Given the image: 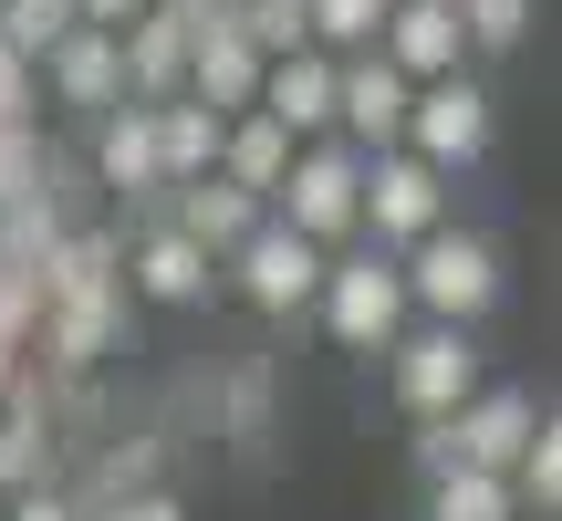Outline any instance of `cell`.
Listing matches in <instances>:
<instances>
[{
	"label": "cell",
	"mask_w": 562,
	"mask_h": 521,
	"mask_svg": "<svg viewBox=\"0 0 562 521\" xmlns=\"http://www.w3.org/2000/svg\"><path fill=\"white\" fill-rule=\"evenodd\" d=\"M396 271H406V313H427V323H490L510 302V251L480 220H459V209L427 241H406Z\"/></svg>",
	"instance_id": "obj_1"
},
{
	"label": "cell",
	"mask_w": 562,
	"mask_h": 521,
	"mask_svg": "<svg viewBox=\"0 0 562 521\" xmlns=\"http://www.w3.org/2000/svg\"><path fill=\"white\" fill-rule=\"evenodd\" d=\"M313 323L334 334V355H385V344L406 334V271H396V251H375V241L323 251Z\"/></svg>",
	"instance_id": "obj_2"
},
{
	"label": "cell",
	"mask_w": 562,
	"mask_h": 521,
	"mask_svg": "<svg viewBox=\"0 0 562 521\" xmlns=\"http://www.w3.org/2000/svg\"><path fill=\"white\" fill-rule=\"evenodd\" d=\"M396 146H417L438 178H469V167H490V146H501V95H490L480 74H427L417 95H406V136Z\"/></svg>",
	"instance_id": "obj_3"
},
{
	"label": "cell",
	"mask_w": 562,
	"mask_h": 521,
	"mask_svg": "<svg viewBox=\"0 0 562 521\" xmlns=\"http://www.w3.org/2000/svg\"><path fill=\"white\" fill-rule=\"evenodd\" d=\"M531 418H542L531 386H490L480 376L448 418H417V480L427 469H510V448L531 439Z\"/></svg>",
	"instance_id": "obj_4"
},
{
	"label": "cell",
	"mask_w": 562,
	"mask_h": 521,
	"mask_svg": "<svg viewBox=\"0 0 562 521\" xmlns=\"http://www.w3.org/2000/svg\"><path fill=\"white\" fill-rule=\"evenodd\" d=\"M480 376H490L480 323H427V313H406V334L385 344V397H396L406 418H448Z\"/></svg>",
	"instance_id": "obj_5"
},
{
	"label": "cell",
	"mask_w": 562,
	"mask_h": 521,
	"mask_svg": "<svg viewBox=\"0 0 562 521\" xmlns=\"http://www.w3.org/2000/svg\"><path fill=\"white\" fill-rule=\"evenodd\" d=\"M271 209L302 230V241L344 251V241H355V209H364V146H344V136H302L292 167H281V188H271Z\"/></svg>",
	"instance_id": "obj_6"
},
{
	"label": "cell",
	"mask_w": 562,
	"mask_h": 521,
	"mask_svg": "<svg viewBox=\"0 0 562 521\" xmlns=\"http://www.w3.org/2000/svg\"><path fill=\"white\" fill-rule=\"evenodd\" d=\"M220 281H229L261 323H302V313H313V292H323V241H302L281 209H261V230L220 260Z\"/></svg>",
	"instance_id": "obj_7"
},
{
	"label": "cell",
	"mask_w": 562,
	"mask_h": 521,
	"mask_svg": "<svg viewBox=\"0 0 562 521\" xmlns=\"http://www.w3.org/2000/svg\"><path fill=\"white\" fill-rule=\"evenodd\" d=\"M448 199H459V178H438L417 146H375V157H364V209H355V241L406 251V241H427V230L448 220Z\"/></svg>",
	"instance_id": "obj_8"
},
{
	"label": "cell",
	"mask_w": 562,
	"mask_h": 521,
	"mask_svg": "<svg viewBox=\"0 0 562 521\" xmlns=\"http://www.w3.org/2000/svg\"><path fill=\"white\" fill-rule=\"evenodd\" d=\"M261 63H271V53L229 21V0L188 11V84H178V95H199L209 115H240V104L261 95Z\"/></svg>",
	"instance_id": "obj_9"
},
{
	"label": "cell",
	"mask_w": 562,
	"mask_h": 521,
	"mask_svg": "<svg viewBox=\"0 0 562 521\" xmlns=\"http://www.w3.org/2000/svg\"><path fill=\"white\" fill-rule=\"evenodd\" d=\"M125 292H136V302H157V313H199V302L220 292V260H209V251H199V241H188V230L157 209V220L125 241Z\"/></svg>",
	"instance_id": "obj_10"
},
{
	"label": "cell",
	"mask_w": 562,
	"mask_h": 521,
	"mask_svg": "<svg viewBox=\"0 0 562 521\" xmlns=\"http://www.w3.org/2000/svg\"><path fill=\"white\" fill-rule=\"evenodd\" d=\"M406 95H417V84H406L375 42H364V53H334V136L344 146H364V157L396 146L406 136Z\"/></svg>",
	"instance_id": "obj_11"
},
{
	"label": "cell",
	"mask_w": 562,
	"mask_h": 521,
	"mask_svg": "<svg viewBox=\"0 0 562 521\" xmlns=\"http://www.w3.org/2000/svg\"><path fill=\"white\" fill-rule=\"evenodd\" d=\"M94 178L115 188L125 209H157V199H167V167H157V104L115 95V104L94 115Z\"/></svg>",
	"instance_id": "obj_12"
},
{
	"label": "cell",
	"mask_w": 562,
	"mask_h": 521,
	"mask_svg": "<svg viewBox=\"0 0 562 521\" xmlns=\"http://www.w3.org/2000/svg\"><path fill=\"white\" fill-rule=\"evenodd\" d=\"M42 74V104H63V115H104V104L125 95V63H115V32H94V21H74V32L53 42V53L32 63Z\"/></svg>",
	"instance_id": "obj_13"
},
{
	"label": "cell",
	"mask_w": 562,
	"mask_h": 521,
	"mask_svg": "<svg viewBox=\"0 0 562 521\" xmlns=\"http://www.w3.org/2000/svg\"><path fill=\"white\" fill-rule=\"evenodd\" d=\"M261 104L271 125H292V136H334V53L323 42H292V53L261 63Z\"/></svg>",
	"instance_id": "obj_14"
},
{
	"label": "cell",
	"mask_w": 562,
	"mask_h": 521,
	"mask_svg": "<svg viewBox=\"0 0 562 521\" xmlns=\"http://www.w3.org/2000/svg\"><path fill=\"white\" fill-rule=\"evenodd\" d=\"M375 53L396 63L406 84H427V74H459V63H469L459 0H396V11H385V32H375Z\"/></svg>",
	"instance_id": "obj_15"
},
{
	"label": "cell",
	"mask_w": 562,
	"mask_h": 521,
	"mask_svg": "<svg viewBox=\"0 0 562 521\" xmlns=\"http://www.w3.org/2000/svg\"><path fill=\"white\" fill-rule=\"evenodd\" d=\"M157 209H167V220H178V230H188V241H199L209 260H229V251L250 241V230H261V199H250L240 178H220V167H209V178H178Z\"/></svg>",
	"instance_id": "obj_16"
},
{
	"label": "cell",
	"mask_w": 562,
	"mask_h": 521,
	"mask_svg": "<svg viewBox=\"0 0 562 521\" xmlns=\"http://www.w3.org/2000/svg\"><path fill=\"white\" fill-rule=\"evenodd\" d=\"M32 334H42V355H53L63 376H83V365L115 355V334H125V292H53V302L32 313Z\"/></svg>",
	"instance_id": "obj_17"
},
{
	"label": "cell",
	"mask_w": 562,
	"mask_h": 521,
	"mask_svg": "<svg viewBox=\"0 0 562 521\" xmlns=\"http://www.w3.org/2000/svg\"><path fill=\"white\" fill-rule=\"evenodd\" d=\"M115 63H125V95H136V104L178 95V84H188V11L146 0V11H136V21L115 32Z\"/></svg>",
	"instance_id": "obj_18"
},
{
	"label": "cell",
	"mask_w": 562,
	"mask_h": 521,
	"mask_svg": "<svg viewBox=\"0 0 562 521\" xmlns=\"http://www.w3.org/2000/svg\"><path fill=\"white\" fill-rule=\"evenodd\" d=\"M292 146H302V136H292V125H271V115H261V104H240V115H229V125H220V178H240V188H250V199H261V209H271V188H281V167H292Z\"/></svg>",
	"instance_id": "obj_19"
},
{
	"label": "cell",
	"mask_w": 562,
	"mask_h": 521,
	"mask_svg": "<svg viewBox=\"0 0 562 521\" xmlns=\"http://www.w3.org/2000/svg\"><path fill=\"white\" fill-rule=\"evenodd\" d=\"M220 125H229V115H209L199 95H157V167H167V188L220 167Z\"/></svg>",
	"instance_id": "obj_20"
},
{
	"label": "cell",
	"mask_w": 562,
	"mask_h": 521,
	"mask_svg": "<svg viewBox=\"0 0 562 521\" xmlns=\"http://www.w3.org/2000/svg\"><path fill=\"white\" fill-rule=\"evenodd\" d=\"M417 521H531L510 469H427V511Z\"/></svg>",
	"instance_id": "obj_21"
},
{
	"label": "cell",
	"mask_w": 562,
	"mask_h": 521,
	"mask_svg": "<svg viewBox=\"0 0 562 521\" xmlns=\"http://www.w3.org/2000/svg\"><path fill=\"white\" fill-rule=\"evenodd\" d=\"M510 490H521L531 521H562V418H552V407L531 418V439L510 448Z\"/></svg>",
	"instance_id": "obj_22"
},
{
	"label": "cell",
	"mask_w": 562,
	"mask_h": 521,
	"mask_svg": "<svg viewBox=\"0 0 562 521\" xmlns=\"http://www.w3.org/2000/svg\"><path fill=\"white\" fill-rule=\"evenodd\" d=\"M42 459H53V448H42V418L21 407V386H11V397H0V490H32Z\"/></svg>",
	"instance_id": "obj_23"
},
{
	"label": "cell",
	"mask_w": 562,
	"mask_h": 521,
	"mask_svg": "<svg viewBox=\"0 0 562 521\" xmlns=\"http://www.w3.org/2000/svg\"><path fill=\"white\" fill-rule=\"evenodd\" d=\"M302 11H313V42H323V53H364V42L385 32L396 0H302Z\"/></svg>",
	"instance_id": "obj_24"
},
{
	"label": "cell",
	"mask_w": 562,
	"mask_h": 521,
	"mask_svg": "<svg viewBox=\"0 0 562 521\" xmlns=\"http://www.w3.org/2000/svg\"><path fill=\"white\" fill-rule=\"evenodd\" d=\"M32 188H53V146H42V125H0V209Z\"/></svg>",
	"instance_id": "obj_25"
},
{
	"label": "cell",
	"mask_w": 562,
	"mask_h": 521,
	"mask_svg": "<svg viewBox=\"0 0 562 521\" xmlns=\"http://www.w3.org/2000/svg\"><path fill=\"white\" fill-rule=\"evenodd\" d=\"M74 32V0H0V42H11V53H53V42Z\"/></svg>",
	"instance_id": "obj_26"
},
{
	"label": "cell",
	"mask_w": 562,
	"mask_h": 521,
	"mask_svg": "<svg viewBox=\"0 0 562 521\" xmlns=\"http://www.w3.org/2000/svg\"><path fill=\"white\" fill-rule=\"evenodd\" d=\"M459 32H469V53H521L531 0H459Z\"/></svg>",
	"instance_id": "obj_27"
},
{
	"label": "cell",
	"mask_w": 562,
	"mask_h": 521,
	"mask_svg": "<svg viewBox=\"0 0 562 521\" xmlns=\"http://www.w3.org/2000/svg\"><path fill=\"white\" fill-rule=\"evenodd\" d=\"M229 21H240L261 53H292V42H313V11H302V0H229Z\"/></svg>",
	"instance_id": "obj_28"
},
{
	"label": "cell",
	"mask_w": 562,
	"mask_h": 521,
	"mask_svg": "<svg viewBox=\"0 0 562 521\" xmlns=\"http://www.w3.org/2000/svg\"><path fill=\"white\" fill-rule=\"evenodd\" d=\"M0 125H42V74H32V53H11V42H0Z\"/></svg>",
	"instance_id": "obj_29"
},
{
	"label": "cell",
	"mask_w": 562,
	"mask_h": 521,
	"mask_svg": "<svg viewBox=\"0 0 562 521\" xmlns=\"http://www.w3.org/2000/svg\"><path fill=\"white\" fill-rule=\"evenodd\" d=\"M32 313H42V302H32V271H21V260L0 251V344H11V355L32 344Z\"/></svg>",
	"instance_id": "obj_30"
},
{
	"label": "cell",
	"mask_w": 562,
	"mask_h": 521,
	"mask_svg": "<svg viewBox=\"0 0 562 521\" xmlns=\"http://www.w3.org/2000/svg\"><path fill=\"white\" fill-rule=\"evenodd\" d=\"M0 521H83V511L63 501V490H42V480H32V490H11V501H0Z\"/></svg>",
	"instance_id": "obj_31"
},
{
	"label": "cell",
	"mask_w": 562,
	"mask_h": 521,
	"mask_svg": "<svg viewBox=\"0 0 562 521\" xmlns=\"http://www.w3.org/2000/svg\"><path fill=\"white\" fill-rule=\"evenodd\" d=\"M104 521H188L178 501H167V490H136V501H115V511H104Z\"/></svg>",
	"instance_id": "obj_32"
},
{
	"label": "cell",
	"mask_w": 562,
	"mask_h": 521,
	"mask_svg": "<svg viewBox=\"0 0 562 521\" xmlns=\"http://www.w3.org/2000/svg\"><path fill=\"white\" fill-rule=\"evenodd\" d=\"M136 11H146V0H74V21H94V32H125Z\"/></svg>",
	"instance_id": "obj_33"
},
{
	"label": "cell",
	"mask_w": 562,
	"mask_h": 521,
	"mask_svg": "<svg viewBox=\"0 0 562 521\" xmlns=\"http://www.w3.org/2000/svg\"><path fill=\"white\" fill-rule=\"evenodd\" d=\"M11 386H21V355H11V344H0V397H11Z\"/></svg>",
	"instance_id": "obj_34"
},
{
	"label": "cell",
	"mask_w": 562,
	"mask_h": 521,
	"mask_svg": "<svg viewBox=\"0 0 562 521\" xmlns=\"http://www.w3.org/2000/svg\"><path fill=\"white\" fill-rule=\"evenodd\" d=\"M167 11H209V0H167Z\"/></svg>",
	"instance_id": "obj_35"
},
{
	"label": "cell",
	"mask_w": 562,
	"mask_h": 521,
	"mask_svg": "<svg viewBox=\"0 0 562 521\" xmlns=\"http://www.w3.org/2000/svg\"><path fill=\"white\" fill-rule=\"evenodd\" d=\"M0 501H11V490H0Z\"/></svg>",
	"instance_id": "obj_36"
}]
</instances>
